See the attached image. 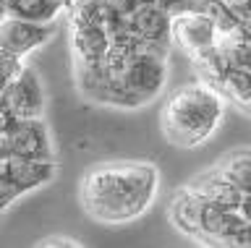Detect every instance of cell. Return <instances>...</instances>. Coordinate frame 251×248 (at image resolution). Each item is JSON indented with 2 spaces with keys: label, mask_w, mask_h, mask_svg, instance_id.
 Wrapping results in <instances>:
<instances>
[{
  "label": "cell",
  "mask_w": 251,
  "mask_h": 248,
  "mask_svg": "<svg viewBox=\"0 0 251 248\" xmlns=\"http://www.w3.org/2000/svg\"><path fill=\"white\" fill-rule=\"evenodd\" d=\"M160 183V167L149 159H107L78 180V206L100 225H128L154 206Z\"/></svg>",
  "instance_id": "obj_1"
},
{
  "label": "cell",
  "mask_w": 251,
  "mask_h": 248,
  "mask_svg": "<svg viewBox=\"0 0 251 248\" xmlns=\"http://www.w3.org/2000/svg\"><path fill=\"white\" fill-rule=\"evenodd\" d=\"M227 97L215 84L199 79L176 89L165 99L160 113V131L165 141L178 149H196L215 138L225 123Z\"/></svg>",
  "instance_id": "obj_2"
},
{
  "label": "cell",
  "mask_w": 251,
  "mask_h": 248,
  "mask_svg": "<svg viewBox=\"0 0 251 248\" xmlns=\"http://www.w3.org/2000/svg\"><path fill=\"white\" fill-rule=\"evenodd\" d=\"M168 217L173 227L201 246H251V222L238 209H225L183 185L170 196Z\"/></svg>",
  "instance_id": "obj_3"
},
{
  "label": "cell",
  "mask_w": 251,
  "mask_h": 248,
  "mask_svg": "<svg viewBox=\"0 0 251 248\" xmlns=\"http://www.w3.org/2000/svg\"><path fill=\"white\" fill-rule=\"evenodd\" d=\"M170 76V50L149 47L128 60L123 73L118 76L113 89L107 91L105 107L115 110H139L152 105L162 89L168 87Z\"/></svg>",
  "instance_id": "obj_4"
},
{
  "label": "cell",
  "mask_w": 251,
  "mask_h": 248,
  "mask_svg": "<svg viewBox=\"0 0 251 248\" xmlns=\"http://www.w3.org/2000/svg\"><path fill=\"white\" fill-rule=\"evenodd\" d=\"M60 173L58 159H31L19 154H0V209L8 212L13 201L50 185Z\"/></svg>",
  "instance_id": "obj_5"
},
{
  "label": "cell",
  "mask_w": 251,
  "mask_h": 248,
  "mask_svg": "<svg viewBox=\"0 0 251 248\" xmlns=\"http://www.w3.org/2000/svg\"><path fill=\"white\" fill-rule=\"evenodd\" d=\"M0 154H19L31 159H58V146L45 118H16L0 113Z\"/></svg>",
  "instance_id": "obj_6"
},
{
  "label": "cell",
  "mask_w": 251,
  "mask_h": 248,
  "mask_svg": "<svg viewBox=\"0 0 251 248\" xmlns=\"http://www.w3.org/2000/svg\"><path fill=\"white\" fill-rule=\"evenodd\" d=\"M220 26L207 11H180L173 16V45L196 66L217 47Z\"/></svg>",
  "instance_id": "obj_7"
},
{
  "label": "cell",
  "mask_w": 251,
  "mask_h": 248,
  "mask_svg": "<svg viewBox=\"0 0 251 248\" xmlns=\"http://www.w3.org/2000/svg\"><path fill=\"white\" fill-rule=\"evenodd\" d=\"M0 113H11L16 118H45L47 91L39 73L31 66H24V71L16 79L3 84Z\"/></svg>",
  "instance_id": "obj_8"
},
{
  "label": "cell",
  "mask_w": 251,
  "mask_h": 248,
  "mask_svg": "<svg viewBox=\"0 0 251 248\" xmlns=\"http://www.w3.org/2000/svg\"><path fill=\"white\" fill-rule=\"evenodd\" d=\"M55 32H58V24H39V21L3 16V26H0V52L26 60L31 52L42 50L47 42H52Z\"/></svg>",
  "instance_id": "obj_9"
},
{
  "label": "cell",
  "mask_w": 251,
  "mask_h": 248,
  "mask_svg": "<svg viewBox=\"0 0 251 248\" xmlns=\"http://www.w3.org/2000/svg\"><path fill=\"white\" fill-rule=\"evenodd\" d=\"M3 16H16L26 21H39V24H58L63 5L58 0H0Z\"/></svg>",
  "instance_id": "obj_10"
},
{
  "label": "cell",
  "mask_w": 251,
  "mask_h": 248,
  "mask_svg": "<svg viewBox=\"0 0 251 248\" xmlns=\"http://www.w3.org/2000/svg\"><path fill=\"white\" fill-rule=\"evenodd\" d=\"M215 170L227 178L243 196L251 193V146H238V149L223 154L215 162Z\"/></svg>",
  "instance_id": "obj_11"
},
{
  "label": "cell",
  "mask_w": 251,
  "mask_h": 248,
  "mask_svg": "<svg viewBox=\"0 0 251 248\" xmlns=\"http://www.w3.org/2000/svg\"><path fill=\"white\" fill-rule=\"evenodd\" d=\"M37 246H71V248H76V246H81V240H76V238H63V235H55V238H42Z\"/></svg>",
  "instance_id": "obj_12"
},
{
  "label": "cell",
  "mask_w": 251,
  "mask_h": 248,
  "mask_svg": "<svg viewBox=\"0 0 251 248\" xmlns=\"http://www.w3.org/2000/svg\"><path fill=\"white\" fill-rule=\"evenodd\" d=\"M58 3L63 5V11H66V13H68V11H71V8H74V5L78 3V0H58Z\"/></svg>",
  "instance_id": "obj_13"
}]
</instances>
